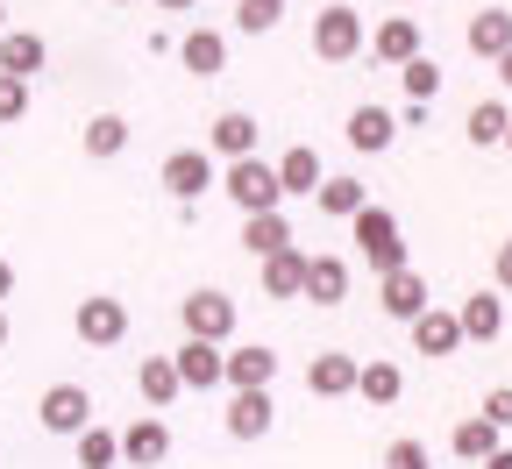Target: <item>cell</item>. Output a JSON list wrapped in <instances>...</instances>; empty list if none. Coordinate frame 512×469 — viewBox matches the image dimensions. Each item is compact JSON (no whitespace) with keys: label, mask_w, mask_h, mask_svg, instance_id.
Returning a JSON list of instances; mask_svg holds the SVG:
<instances>
[{"label":"cell","mask_w":512,"mask_h":469,"mask_svg":"<svg viewBox=\"0 0 512 469\" xmlns=\"http://www.w3.org/2000/svg\"><path fill=\"white\" fill-rule=\"evenodd\" d=\"M349 242H356V256L370 263L377 278L406 271V235H399V214H392V207H363V214L349 221Z\"/></svg>","instance_id":"1"},{"label":"cell","mask_w":512,"mask_h":469,"mask_svg":"<svg viewBox=\"0 0 512 469\" xmlns=\"http://www.w3.org/2000/svg\"><path fill=\"white\" fill-rule=\"evenodd\" d=\"M221 192L235 199L242 214H285V185H278V164H264V157H235V164L221 171Z\"/></svg>","instance_id":"2"},{"label":"cell","mask_w":512,"mask_h":469,"mask_svg":"<svg viewBox=\"0 0 512 469\" xmlns=\"http://www.w3.org/2000/svg\"><path fill=\"white\" fill-rule=\"evenodd\" d=\"M363 43H370V29H363V15L349 8V0H335V8L313 15V57L320 64H349V57H363Z\"/></svg>","instance_id":"3"},{"label":"cell","mask_w":512,"mask_h":469,"mask_svg":"<svg viewBox=\"0 0 512 469\" xmlns=\"http://www.w3.org/2000/svg\"><path fill=\"white\" fill-rule=\"evenodd\" d=\"M178 320H185V334H192V342H214V349H228L242 313H235V299H228V292H214V285H207V292H185V299H178Z\"/></svg>","instance_id":"4"},{"label":"cell","mask_w":512,"mask_h":469,"mask_svg":"<svg viewBox=\"0 0 512 469\" xmlns=\"http://www.w3.org/2000/svg\"><path fill=\"white\" fill-rule=\"evenodd\" d=\"M157 178H164V192L178 199V207H192L200 192H214V185H221V164H214V150H171Z\"/></svg>","instance_id":"5"},{"label":"cell","mask_w":512,"mask_h":469,"mask_svg":"<svg viewBox=\"0 0 512 469\" xmlns=\"http://www.w3.org/2000/svg\"><path fill=\"white\" fill-rule=\"evenodd\" d=\"M36 420H43V434L79 441V434L93 427V391H86V384H50L43 406H36Z\"/></svg>","instance_id":"6"},{"label":"cell","mask_w":512,"mask_h":469,"mask_svg":"<svg viewBox=\"0 0 512 469\" xmlns=\"http://www.w3.org/2000/svg\"><path fill=\"white\" fill-rule=\"evenodd\" d=\"M72 327H79V342H86V349H114V342H128V306L107 299V292H93V299H79Z\"/></svg>","instance_id":"7"},{"label":"cell","mask_w":512,"mask_h":469,"mask_svg":"<svg viewBox=\"0 0 512 469\" xmlns=\"http://www.w3.org/2000/svg\"><path fill=\"white\" fill-rule=\"evenodd\" d=\"M171 363H178V384H185V391L228 384V349H214V342H192V334H185V349H178Z\"/></svg>","instance_id":"8"},{"label":"cell","mask_w":512,"mask_h":469,"mask_svg":"<svg viewBox=\"0 0 512 469\" xmlns=\"http://www.w3.org/2000/svg\"><path fill=\"white\" fill-rule=\"evenodd\" d=\"M356 370H363V363H356L349 349H320V356L306 363V391H313V398H356Z\"/></svg>","instance_id":"9"},{"label":"cell","mask_w":512,"mask_h":469,"mask_svg":"<svg viewBox=\"0 0 512 469\" xmlns=\"http://www.w3.org/2000/svg\"><path fill=\"white\" fill-rule=\"evenodd\" d=\"M377 306L392 313V320H406V327H413V320L427 313V278L413 271V263H406V271H392V278H377Z\"/></svg>","instance_id":"10"},{"label":"cell","mask_w":512,"mask_h":469,"mask_svg":"<svg viewBox=\"0 0 512 469\" xmlns=\"http://www.w3.org/2000/svg\"><path fill=\"white\" fill-rule=\"evenodd\" d=\"M271 377H278V349H264V342L228 349V391H271Z\"/></svg>","instance_id":"11"},{"label":"cell","mask_w":512,"mask_h":469,"mask_svg":"<svg viewBox=\"0 0 512 469\" xmlns=\"http://www.w3.org/2000/svg\"><path fill=\"white\" fill-rule=\"evenodd\" d=\"M342 136H349V150L377 157V150H392V143H399V114H384V107L370 100V107H356V114H349V128H342Z\"/></svg>","instance_id":"12"},{"label":"cell","mask_w":512,"mask_h":469,"mask_svg":"<svg viewBox=\"0 0 512 469\" xmlns=\"http://www.w3.org/2000/svg\"><path fill=\"white\" fill-rule=\"evenodd\" d=\"M271 427H278L271 391H235V398H228V434H235V441H264Z\"/></svg>","instance_id":"13"},{"label":"cell","mask_w":512,"mask_h":469,"mask_svg":"<svg viewBox=\"0 0 512 469\" xmlns=\"http://www.w3.org/2000/svg\"><path fill=\"white\" fill-rule=\"evenodd\" d=\"M171 455V427L157 413H143L136 427H121V462H136V469H157Z\"/></svg>","instance_id":"14"},{"label":"cell","mask_w":512,"mask_h":469,"mask_svg":"<svg viewBox=\"0 0 512 469\" xmlns=\"http://www.w3.org/2000/svg\"><path fill=\"white\" fill-rule=\"evenodd\" d=\"M256 278H264V299H306V249H278L256 263Z\"/></svg>","instance_id":"15"},{"label":"cell","mask_w":512,"mask_h":469,"mask_svg":"<svg viewBox=\"0 0 512 469\" xmlns=\"http://www.w3.org/2000/svg\"><path fill=\"white\" fill-rule=\"evenodd\" d=\"M178 64H185L192 79H221V72H228V36H221V29H192V36L178 43Z\"/></svg>","instance_id":"16"},{"label":"cell","mask_w":512,"mask_h":469,"mask_svg":"<svg viewBox=\"0 0 512 469\" xmlns=\"http://www.w3.org/2000/svg\"><path fill=\"white\" fill-rule=\"evenodd\" d=\"M320 178H328V171H320V150H313V143H292V150L278 157V185H285V199H313Z\"/></svg>","instance_id":"17"},{"label":"cell","mask_w":512,"mask_h":469,"mask_svg":"<svg viewBox=\"0 0 512 469\" xmlns=\"http://www.w3.org/2000/svg\"><path fill=\"white\" fill-rule=\"evenodd\" d=\"M306 299H313V306H342V299H349V263L328 256V249L306 256Z\"/></svg>","instance_id":"18"},{"label":"cell","mask_w":512,"mask_h":469,"mask_svg":"<svg viewBox=\"0 0 512 469\" xmlns=\"http://www.w3.org/2000/svg\"><path fill=\"white\" fill-rule=\"evenodd\" d=\"M463 36H470V50H477L484 64H498V57L512 50V8H477Z\"/></svg>","instance_id":"19"},{"label":"cell","mask_w":512,"mask_h":469,"mask_svg":"<svg viewBox=\"0 0 512 469\" xmlns=\"http://www.w3.org/2000/svg\"><path fill=\"white\" fill-rule=\"evenodd\" d=\"M413 349H420V356H456V349H463V320L441 313V306H427V313L413 320Z\"/></svg>","instance_id":"20"},{"label":"cell","mask_w":512,"mask_h":469,"mask_svg":"<svg viewBox=\"0 0 512 469\" xmlns=\"http://www.w3.org/2000/svg\"><path fill=\"white\" fill-rule=\"evenodd\" d=\"M456 320H463V342H498L505 334V299L498 292H470L456 306Z\"/></svg>","instance_id":"21"},{"label":"cell","mask_w":512,"mask_h":469,"mask_svg":"<svg viewBox=\"0 0 512 469\" xmlns=\"http://www.w3.org/2000/svg\"><path fill=\"white\" fill-rule=\"evenodd\" d=\"M448 448H456V455H463L470 469H484V462H491V455L505 448V427H491L484 413H470V420H463L456 434H448Z\"/></svg>","instance_id":"22"},{"label":"cell","mask_w":512,"mask_h":469,"mask_svg":"<svg viewBox=\"0 0 512 469\" xmlns=\"http://www.w3.org/2000/svg\"><path fill=\"white\" fill-rule=\"evenodd\" d=\"M370 50H377L384 64H413V57H420V22H413V15L377 22V29H370Z\"/></svg>","instance_id":"23"},{"label":"cell","mask_w":512,"mask_h":469,"mask_svg":"<svg viewBox=\"0 0 512 469\" xmlns=\"http://www.w3.org/2000/svg\"><path fill=\"white\" fill-rule=\"evenodd\" d=\"M399 391H406V370H399V363L370 356V363L356 370V398H363V406H399Z\"/></svg>","instance_id":"24"},{"label":"cell","mask_w":512,"mask_h":469,"mask_svg":"<svg viewBox=\"0 0 512 469\" xmlns=\"http://www.w3.org/2000/svg\"><path fill=\"white\" fill-rule=\"evenodd\" d=\"M242 249L264 263V256H278V249H292V221L285 214H242Z\"/></svg>","instance_id":"25"},{"label":"cell","mask_w":512,"mask_h":469,"mask_svg":"<svg viewBox=\"0 0 512 469\" xmlns=\"http://www.w3.org/2000/svg\"><path fill=\"white\" fill-rule=\"evenodd\" d=\"M313 207L328 214V221H356V214L370 207V192H363V178H320V192H313Z\"/></svg>","instance_id":"26"},{"label":"cell","mask_w":512,"mask_h":469,"mask_svg":"<svg viewBox=\"0 0 512 469\" xmlns=\"http://www.w3.org/2000/svg\"><path fill=\"white\" fill-rule=\"evenodd\" d=\"M43 36L36 29H8V36H0V72H15V79H36L43 72Z\"/></svg>","instance_id":"27"},{"label":"cell","mask_w":512,"mask_h":469,"mask_svg":"<svg viewBox=\"0 0 512 469\" xmlns=\"http://www.w3.org/2000/svg\"><path fill=\"white\" fill-rule=\"evenodd\" d=\"M256 136H264V128H256V114H221L214 121V157H256Z\"/></svg>","instance_id":"28"},{"label":"cell","mask_w":512,"mask_h":469,"mask_svg":"<svg viewBox=\"0 0 512 469\" xmlns=\"http://www.w3.org/2000/svg\"><path fill=\"white\" fill-rule=\"evenodd\" d=\"M136 391H143V406H171V398L185 391V384H178V363H171V356H143Z\"/></svg>","instance_id":"29"},{"label":"cell","mask_w":512,"mask_h":469,"mask_svg":"<svg viewBox=\"0 0 512 469\" xmlns=\"http://www.w3.org/2000/svg\"><path fill=\"white\" fill-rule=\"evenodd\" d=\"M505 128H512V107H505V100H477L470 121H463V136H470L477 150H491V143H505Z\"/></svg>","instance_id":"30"},{"label":"cell","mask_w":512,"mask_h":469,"mask_svg":"<svg viewBox=\"0 0 512 469\" xmlns=\"http://www.w3.org/2000/svg\"><path fill=\"white\" fill-rule=\"evenodd\" d=\"M114 462H121V434L93 420V427L79 434V469H114Z\"/></svg>","instance_id":"31"},{"label":"cell","mask_w":512,"mask_h":469,"mask_svg":"<svg viewBox=\"0 0 512 469\" xmlns=\"http://www.w3.org/2000/svg\"><path fill=\"white\" fill-rule=\"evenodd\" d=\"M128 150V121L121 114H93L86 121V157H121Z\"/></svg>","instance_id":"32"},{"label":"cell","mask_w":512,"mask_h":469,"mask_svg":"<svg viewBox=\"0 0 512 469\" xmlns=\"http://www.w3.org/2000/svg\"><path fill=\"white\" fill-rule=\"evenodd\" d=\"M399 79H406V100H420V107H434V93H441V64L420 50L413 64H399Z\"/></svg>","instance_id":"33"},{"label":"cell","mask_w":512,"mask_h":469,"mask_svg":"<svg viewBox=\"0 0 512 469\" xmlns=\"http://www.w3.org/2000/svg\"><path fill=\"white\" fill-rule=\"evenodd\" d=\"M285 22V0H235V29L242 36H271Z\"/></svg>","instance_id":"34"},{"label":"cell","mask_w":512,"mask_h":469,"mask_svg":"<svg viewBox=\"0 0 512 469\" xmlns=\"http://www.w3.org/2000/svg\"><path fill=\"white\" fill-rule=\"evenodd\" d=\"M384 469H434V455H427V441H413V434H399L392 448H384Z\"/></svg>","instance_id":"35"},{"label":"cell","mask_w":512,"mask_h":469,"mask_svg":"<svg viewBox=\"0 0 512 469\" xmlns=\"http://www.w3.org/2000/svg\"><path fill=\"white\" fill-rule=\"evenodd\" d=\"M22 114H29V79L0 72V121H22Z\"/></svg>","instance_id":"36"},{"label":"cell","mask_w":512,"mask_h":469,"mask_svg":"<svg viewBox=\"0 0 512 469\" xmlns=\"http://www.w3.org/2000/svg\"><path fill=\"white\" fill-rule=\"evenodd\" d=\"M484 420H491V427H512V384L484 391Z\"/></svg>","instance_id":"37"},{"label":"cell","mask_w":512,"mask_h":469,"mask_svg":"<svg viewBox=\"0 0 512 469\" xmlns=\"http://www.w3.org/2000/svg\"><path fill=\"white\" fill-rule=\"evenodd\" d=\"M491 278H498V292H512V235L498 242V263H491Z\"/></svg>","instance_id":"38"},{"label":"cell","mask_w":512,"mask_h":469,"mask_svg":"<svg viewBox=\"0 0 512 469\" xmlns=\"http://www.w3.org/2000/svg\"><path fill=\"white\" fill-rule=\"evenodd\" d=\"M8 292H15V263L0 256V306H8Z\"/></svg>","instance_id":"39"},{"label":"cell","mask_w":512,"mask_h":469,"mask_svg":"<svg viewBox=\"0 0 512 469\" xmlns=\"http://www.w3.org/2000/svg\"><path fill=\"white\" fill-rule=\"evenodd\" d=\"M157 8H164V15H185V8H200V0H157Z\"/></svg>","instance_id":"40"},{"label":"cell","mask_w":512,"mask_h":469,"mask_svg":"<svg viewBox=\"0 0 512 469\" xmlns=\"http://www.w3.org/2000/svg\"><path fill=\"white\" fill-rule=\"evenodd\" d=\"M498 79H505V93H512V50H505V57H498Z\"/></svg>","instance_id":"41"},{"label":"cell","mask_w":512,"mask_h":469,"mask_svg":"<svg viewBox=\"0 0 512 469\" xmlns=\"http://www.w3.org/2000/svg\"><path fill=\"white\" fill-rule=\"evenodd\" d=\"M484 469H512V448H498V455H491V462H484Z\"/></svg>","instance_id":"42"},{"label":"cell","mask_w":512,"mask_h":469,"mask_svg":"<svg viewBox=\"0 0 512 469\" xmlns=\"http://www.w3.org/2000/svg\"><path fill=\"white\" fill-rule=\"evenodd\" d=\"M0 349H8V306H0Z\"/></svg>","instance_id":"43"},{"label":"cell","mask_w":512,"mask_h":469,"mask_svg":"<svg viewBox=\"0 0 512 469\" xmlns=\"http://www.w3.org/2000/svg\"><path fill=\"white\" fill-rule=\"evenodd\" d=\"M0 36H8V0H0Z\"/></svg>","instance_id":"44"},{"label":"cell","mask_w":512,"mask_h":469,"mask_svg":"<svg viewBox=\"0 0 512 469\" xmlns=\"http://www.w3.org/2000/svg\"><path fill=\"white\" fill-rule=\"evenodd\" d=\"M498 150H512V128H505V143H498Z\"/></svg>","instance_id":"45"}]
</instances>
